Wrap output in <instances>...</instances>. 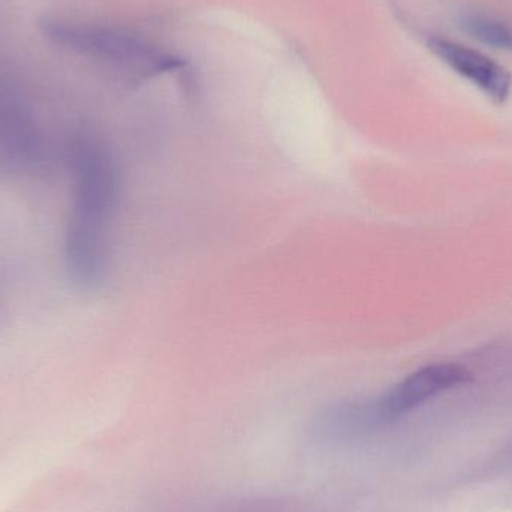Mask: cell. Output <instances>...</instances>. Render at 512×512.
<instances>
[{
  "label": "cell",
  "instance_id": "obj_3",
  "mask_svg": "<svg viewBox=\"0 0 512 512\" xmlns=\"http://www.w3.org/2000/svg\"><path fill=\"white\" fill-rule=\"evenodd\" d=\"M474 379L471 370L457 363H435L421 367L417 372L403 379L390 393L385 394L378 402L363 403L369 427L390 421L408 414L417 406L451 388L468 384Z\"/></svg>",
  "mask_w": 512,
  "mask_h": 512
},
{
  "label": "cell",
  "instance_id": "obj_4",
  "mask_svg": "<svg viewBox=\"0 0 512 512\" xmlns=\"http://www.w3.org/2000/svg\"><path fill=\"white\" fill-rule=\"evenodd\" d=\"M427 45L451 71L474 84L495 104H505L510 98L512 90L510 71L483 51L445 36H432L427 41Z\"/></svg>",
  "mask_w": 512,
  "mask_h": 512
},
{
  "label": "cell",
  "instance_id": "obj_5",
  "mask_svg": "<svg viewBox=\"0 0 512 512\" xmlns=\"http://www.w3.org/2000/svg\"><path fill=\"white\" fill-rule=\"evenodd\" d=\"M460 27L472 39L495 48L512 53V20L495 12L483 9H469L460 15Z\"/></svg>",
  "mask_w": 512,
  "mask_h": 512
},
{
  "label": "cell",
  "instance_id": "obj_2",
  "mask_svg": "<svg viewBox=\"0 0 512 512\" xmlns=\"http://www.w3.org/2000/svg\"><path fill=\"white\" fill-rule=\"evenodd\" d=\"M39 29L48 41L63 50L92 60L128 80L182 65L176 57L167 56L138 36L114 27L47 15L39 20Z\"/></svg>",
  "mask_w": 512,
  "mask_h": 512
},
{
  "label": "cell",
  "instance_id": "obj_1",
  "mask_svg": "<svg viewBox=\"0 0 512 512\" xmlns=\"http://www.w3.org/2000/svg\"><path fill=\"white\" fill-rule=\"evenodd\" d=\"M74 201L66 230V265L74 282L93 288L104 280L111 224L119 201V168L111 150L92 137L69 149Z\"/></svg>",
  "mask_w": 512,
  "mask_h": 512
}]
</instances>
